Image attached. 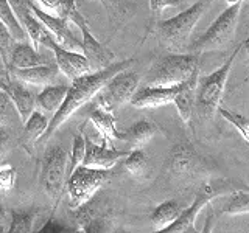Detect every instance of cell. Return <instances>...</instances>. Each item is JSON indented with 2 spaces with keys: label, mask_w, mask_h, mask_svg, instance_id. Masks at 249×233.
Wrapping results in <instances>:
<instances>
[{
  "label": "cell",
  "mask_w": 249,
  "mask_h": 233,
  "mask_svg": "<svg viewBox=\"0 0 249 233\" xmlns=\"http://www.w3.org/2000/svg\"><path fill=\"white\" fill-rule=\"evenodd\" d=\"M132 64H134V59L129 58L120 62H112V64H109L107 67L100 68L93 73L89 72L86 75L73 78L72 84L67 85V93L64 97V101L61 103L58 111L53 114L44 135L39 138L37 142H47V140H50V137L54 134V131H56L70 115L75 114L83 104L89 103L114 75H117L124 68H129Z\"/></svg>",
  "instance_id": "1"
},
{
  "label": "cell",
  "mask_w": 249,
  "mask_h": 233,
  "mask_svg": "<svg viewBox=\"0 0 249 233\" xmlns=\"http://www.w3.org/2000/svg\"><path fill=\"white\" fill-rule=\"evenodd\" d=\"M248 42H249V39L241 41L220 68H216L215 72L198 80L195 109L198 111V114H201L202 118H210V116L213 115V112L216 111V107L221 104L226 81H228V78H229L232 66H233V62H235L237 56L241 53V50L248 45Z\"/></svg>",
  "instance_id": "2"
},
{
  "label": "cell",
  "mask_w": 249,
  "mask_h": 233,
  "mask_svg": "<svg viewBox=\"0 0 249 233\" xmlns=\"http://www.w3.org/2000/svg\"><path fill=\"white\" fill-rule=\"evenodd\" d=\"M210 5V0H198L182 13L167 20L159 22L158 34L160 44L171 51H181L187 47V42L193 33L199 19L204 16Z\"/></svg>",
  "instance_id": "3"
},
{
  "label": "cell",
  "mask_w": 249,
  "mask_h": 233,
  "mask_svg": "<svg viewBox=\"0 0 249 233\" xmlns=\"http://www.w3.org/2000/svg\"><path fill=\"white\" fill-rule=\"evenodd\" d=\"M241 6H243V3L229 5V8H226L212 22V25L206 30V33L199 36L196 41H193V44L189 47V53L199 56L201 53L226 49L235 36Z\"/></svg>",
  "instance_id": "4"
},
{
  "label": "cell",
  "mask_w": 249,
  "mask_h": 233,
  "mask_svg": "<svg viewBox=\"0 0 249 233\" xmlns=\"http://www.w3.org/2000/svg\"><path fill=\"white\" fill-rule=\"evenodd\" d=\"M198 54L171 53L153 62L145 76V85H176L189 78L198 67Z\"/></svg>",
  "instance_id": "5"
},
{
  "label": "cell",
  "mask_w": 249,
  "mask_h": 233,
  "mask_svg": "<svg viewBox=\"0 0 249 233\" xmlns=\"http://www.w3.org/2000/svg\"><path fill=\"white\" fill-rule=\"evenodd\" d=\"M59 2V13L66 16L67 20H72L81 31V53L88 61L100 68L107 67L114 62V53L109 51L103 44H100L89 30V23L86 17L78 10L75 0H58Z\"/></svg>",
  "instance_id": "6"
},
{
  "label": "cell",
  "mask_w": 249,
  "mask_h": 233,
  "mask_svg": "<svg viewBox=\"0 0 249 233\" xmlns=\"http://www.w3.org/2000/svg\"><path fill=\"white\" fill-rule=\"evenodd\" d=\"M112 171L93 166H76L66 179L64 188L67 190L70 208H76L86 202L103 186V183L111 177Z\"/></svg>",
  "instance_id": "7"
},
{
  "label": "cell",
  "mask_w": 249,
  "mask_h": 233,
  "mask_svg": "<svg viewBox=\"0 0 249 233\" xmlns=\"http://www.w3.org/2000/svg\"><path fill=\"white\" fill-rule=\"evenodd\" d=\"M67 179V152L62 146L54 145L47 150L42 159L39 185L49 198L54 199V205L62 196Z\"/></svg>",
  "instance_id": "8"
},
{
  "label": "cell",
  "mask_w": 249,
  "mask_h": 233,
  "mask_svg": "<svg viewBox=\"0 0 249 233\" xmlns=\"http://www.w3.org/2000/svg\"><path fill=\"white\" fill-rule=\"evenodd\" d=\"M140 83V76L136 72L124 68L114 75L97 93V104L105 111L115 112V109L129 103L132 93Z\"/></svg>",
  "instance_id": "9"
},
{
  "label": "cell",
  "mask_w": 249,
  "mask_h": 233,
  "mask_svg": "<svg viewBox=\"0 0 249 233\" xmlns=\"http://www.w3.org/2000/svg\"><path fill=\"white\" fill-rule=\"evenodd\" d=\"M73 210V217L84 233H103L109 232L112 224V208L109 205V200L103 196L89 198L81 205Z\"/></svg>",
  "instance_id": "10"
},
{
  "label": "cell",
  "mask_w": 249,
  "mask_h": 233,
  "mask_svg": "<svg viewBox=\"0 0 249 233\" xmlns=\"http://www.w3.org/2000/svg\"><path fill=\"white\" fill-rule=\"evenodd\" d=\"M41 44L52 49V51L54 54V61H56V66L59 68L61 75L69 78L70 81L76 76H81V75H86L90 72V62L88 61V58H86L84 54H81L80 51H73V50L66 49V47H62L61 44L54 41V37L52 34L44 37Z\"/></svg>",
  "instance_id": "11"
},
{
  "label": "cell",
  "mask_w": 249,
  "mask_h": 233,
  "mask_svg": "<svg viewBox=\"0 0 249 233\" xmlns=\"http://www.w3.org/2000/svg\"><path fill=\"white\" fill-rule=\"evenodd\" d=\"M30 8L36 17L41 20V23L45 27V30L54 37V41L61 44L62 47H66L69 50L80 51L81 53V41H78L75 34L70 31L67 17L62 14L52 16L47 11L42 10V6H39L36 0H30Z\"/></svg>",
  "instance_id": "12"
},
{
  "label": "cell",
  "mask_w": 249,
  "mask_h": 233,
  "mask_svg": "<svg viewBox=\"0 0 249 233\" xmlns=\"http://www.w3.org/2000/svg\"><path fill=\"white\" fill-rule=\"evenodd\" d=\"M179 84L176 85H143L136 89L129 100V104L137 109L146 107H160L173 103L178 93Z\"/></svg>",
  "instance_id": "13"
},
{
  "label": "cell",
  "mask_w": 249,
  "mask_h": 233,
  "mask_svg": "<svg viewBox=\"0 0 249 233\" xmlns=\"http://www.w3.org/2000/svg\"><path fill=\"white\" fill-rule=\"evenodd\" d=\"M126 154L128 151H120V150H115V148H109V145L105 142L101 145H97L93 140L86 137V151H84V159L81 165L112 169Z\"/></svg>",
  "instance_id": "14"
},
{
  "label": "cell",
  "mask_w": 249,
  "mask_h": 233,
  "mask_svg": "<svg viewBox=\"0 0 249 233\" xmlns=\"http://www.w3.org/2000/svg\"><path fill=\"white\" fill-rule=\"evenodd\" d=\"M5 92L8 93V97H10L16 111H18L20 121L25 123L30 114L35 111V106H36L35 93L28 87H25L22 81L16 80V78L11 76L8 72L5 73Z\"/></svg>",
  "instance_id": "15"
},
{
  "label": "cell",
  "mask_w": 249,
  "mask_h": 233,
  "mask_svg": "<svg viewBox=\"0 0 249 233\" xmlns=\"http://www.w3.org/2000/svg\"><path fill=\"white\" fill-rule=\"evenodd\" d=\"M6 72L11 76H14L16 80H19L22 83L35 84V85H47L53 84L59 80V68L56 64H41V66H33V67H5Z\"/></svg>",
  "instance_id": "16"
},
{
  "label": "cell",
  "mask_w": 249,
  "mask_h": 233,
  "mask_svg": "<svg viewBox=\"0 0 249 233\" xmlns=\"http://www.w3.org/2000/svg\"><path fill=\"white\" fill-rule=\"evenodd\" d=\"M209 198L204 193L198 191L196 196H195V200L192 202L190 207L182 208L179 216L171 222L170 225H167L165 229H162V233H195L198 232V229L195 227V221L199 215V212L209 204Z\"/></svg>",
  "instance_id": "17"
},
{
  "label": "cell",
  "mask_w": 249,
  "mask_h": 233,
  "mask_svg": "<svg viewBox=\"0 0 249 233\" xmlns=\"http://www.w3.org/2000/svg\"><path fill=\"white\" fill-rule=\"evenodd\" d=\"M199 155L189 143H176L168 152L167 165L173 174H190L199 165Z\"/></svg>",
  "instance_id": "18"
},
{
  "label": "cell",
  "mask_w": 249,
  "mask_h": 233,
  "mask_svg": "<svg viewBox=\"0 0 249 233\" xmlns=\"http://www.w3.org/2000/svg\"><path fill=\"white\" fill-rule=\"evenodd\" d=\"M199 80V66L193 70V73L187 78L185 81L179 84L178 93L173 100V103L178 107V112L181 115L182 121L189 123L193 111H195V98H196V85Z\"/></svg>",
  "instance_id": "19"
},
{
  "label": "cell",
  "mask_w": 249,
  "mask_h": 233,
  "mask_svg": "<svg viewBox=\"0 0 249 233\" xmlns=\"http://www.w3.org/2000/svg\"><path fill=\"white\" fill-rule=\"evenodd\" d=\"M89 120L93 124L103 142L111 145L115 140H124V132H120L117 129V123H115V115L111 111H105L101 107H95L89 115Z\"/></svg>",
  "instance_id": "20"
},
{
  "label": "cell",
  "mask_w": 249,
  "mask_h": 233,
  "mask_svg": "<svg viewBox=\"0 0 249 233\" xmlns=\"http://www.w3.org/2000/svg\"><path fill=\"white\" fill-rule=\"evenodd\" d=\"M41 64H49L47 59L39 54L31 42L27 41H14L13 49H11V56H10V64L11 67H33V66H41ZM6 66V67H8Z\"/></svg>",
  "instance_id": "21"
},
{
  "label": "cell",
  "mask_w": 249,
  "mask_h": 233,
  "mask_svg": "<svg viewBox=\"0 0 249 233\" xmlns=\"http://www.w3.org/2000/svg\"><path fill=\"white\" fill-rule=\"evenodd\" d=\"M67 93L66 84H47L44 90L36 97V104L44 111L54 114L59 109L61 103L64 101Z\"/></svg>",
  "instance_id": "22"
},
{
  "label": "cell",
  "mask_w": 249,
  "mask_h": 233,
  "mask_svg": "<svg viewBox=\"0 0 249 233\" xmlns=\"http://www.w3.org/2000/svg\"><path fill=\"white\" fill-rule=\"evenodd\" d=\"M181 204L178 200H165L160 205H158L150 216V221L154 225V229L160 232L162 229H165L167 225H170L176 217L181 213Z\"/></svg>",
  "instance_id": "23"
},
{
  "label": "cell",
  "mask_w": 249,
  "mask_h": 233,
  "mask_svg": "<svg viewBox=\"0 0 249 233\" xmlns=\"http://www.w3.org/2000/svg\"><path fill=\"white\" fill-rule=\"evenodd\" d=\"M37 216L36 208L13 210L10 213V227L8 233H31L35 227V219Z\"/></svg>",
  "instance_id": "24"
},
{
  "label": "cell",
  "mask_w": 249,
  "mask_h": 233,
  "mask_svg": "<svg viewBox=\"0 0 249 233\" xmlns=\"http://www.w3.org/2000/svg\"><path fill=\"white\" fill-rule=\"evenodd\" d=\"M159 132V128L150 120H139L124 132V140L134 145H143Z\"/></svg>",
  "instance_id": "25"
},
{
  "label": "cell",
  "mask_w": 249,
  "mask_h": 233,
  "mask_svg": "<svg viewBox=\"0 0 249 233\" xmlns=\"http://www.w3.org/2000/svg\"><path fill=\"white\" fill-rule=\"evenodd\" d=\"M25 124V131H23V140L27 143H35L39 138L44 135V132L49 126V118L39 111H33L27 118Z\"/></svg>",
  "instance_id": "26"
},
{
  "label": "cell",
  "mask_w": 249,
  "mask_h": 233,
  "mask_svg": "<svg viewBox=\"0 0 249 233\" xmlns=\"http://www.w3.org/2000/svg\"><path fill=\"white\" fill-rule=\"evenodd\" d=\"M0 20L5 23L8 30H10L14 41H27L28 39L25 30L22 28L18 17L14 16V11L10 6V3H8V0H0Z\"/></svg>",
  "instance_id": "27"
},
{
  "label": "cell",
  "mask_w": 249,
  "mask_h": 233,
  "mask_svg": "<svg viewBox=\"0 0 249 233\" xmlns=\"http://www.w3.org/2000/svg\"><path fill=\"white\" fill-rule=\"evenodd\" d=\"M123 159H124L123 166L129 174L136 176V177H140L145 174V171L148 168V157L142 150L137 148V150L128 151V154L124 155Z\"/></svg>",
  "instance_id": "28"
},
{
  "label": "cell",
  "mask_w": 249,
  "mask_h": 233,
  "mask_svg": "<svg viewBox=\"0 0 249 233\" xmlns=\"http://www.w3.org/2000/svg\"><path fill=\"white\" fill-rule=\"evenodd\" d=\"M224 215H248L249 213V193L246 190H232L229 202L223 208Z\"/></svg>",
  "instance_id": "29"
},
{
  "label": "cell",
  "mask_w": 249,
  "mask_h": 233,
  "mask_svg": "<svg viewBox=\"0 0 249 233\" xmlns=\"http://www.w3.org/2000/svg\"><path fill=\"white\" fill-rule=\"evenodd\" d=\"M216 111L220 112V115L223 116L224 120H228L233 128H235L241 137H243V140L248 143L249 142V120L246 118L245 115H240V114H233L231 111H228L226 107H223L221 104L216 107Z\"/></svg>",
  "instance_id": "30"
},
{
  "label": "cell",
  "mask_w": 249,
  "mask_h": 233,
  "mask_svg": "<svg viewBox=\"0 0 249 233\" xmlns=\"http://www.w3.org/2000/svg\"><path fill=\"white\" fill-rule=\"evenodd\" d=\"M98 2L105 6L109 17L111 20L114 19V22H119L131 13V3L128 0H98Z\"/></svg>",
  "instance_id": "31"
},
{
  "label": "cell",
  "mask_w": 249,
  "mask_h": 233,
  "mask_svg": "<svg viewBox=\"0 0 249 233\" xmlns=\"http://www.w3.org/2000/svg\"><path fill=\"white\" fill-rule=\"evenodd\" d=\"M84 151H86V137L83 134H78L73 137L72 143V151H70V159L67 160V176L72 171L80 166L84 159Z\"/></svg>",
  "instance_id": "32"
},
{
  "label": "cell",
  "mask_w": 249,
  "mask_h": 233,
  "mask_svg": "<svg viewBox=\"0 0 249 233\" xmlns=\"http://www.w3.org/2000/svg\"><path fill=\"white\" fill-rule=\"evenodd\" d=\"M199 191L204 193L206 196L212 200L218 196H223V194L232 191V186L228 181H223V179H213V181H207V182L202 183Z\"/></svg>",
  "instance_id": "33"
},
{
  "label": "cell",
  "mask_w": 249,
  "mask_h": 233,
  "mask_svg": "<svg viewBox=\"0 0 249 233\" xmlns=\"http://www.w3.org/2000/svg\"><path fill=\"white\" fill-rule=\"evenodd\" d=\"M13 44H14V37L11 36L10 30L6 28L5 23L0 20V59H2L5 67L10 64Z\"/></svg>",
  "instance_id": "34"
},
{
  "label": "cell",
  "mask_w": 249,
  "mask_h": 233,
  "mask_svg": "<svg viewBox=\"0 0 249 233\" xmlns=\"http://www.w3.org/2000/svg\"><path fill=\"white\" fill-rule=\"evenodd\" d=\"M16 177H18V171L13 165H10V163L0 165V191H10L14 186Z\"/></svg>",
  "instance_id": "35"
},
{
  "label": "cell",
  "mask_w": 249,
  "mask_h": 233,
  "mask_svg": "<svg viewBox=\"0 0 249 233\" xmlns=\"http://www.w3.org/2000/svg\"><path fill=\"white\" fill-rule=\"evenodd\" d=\"M11 100L8 97L5 90H0V123L8 124L10 121V114H11Z\"/></svg>",
  "instance_id": "36"
},
{
  "label": "cell",
  "mask_w": 249,
  "mask_h": 233,
  "mask_svg": "<svg viewBox=\"0 0 249 233\" xmlns=\"http://www.w3.org/2000/svg\"><path fill=\"white\" fill-rule=\"evenodd\" d=\"M182 2L184 0H148V5H150L153 13H162L167 8L179 6Z\"/></svg>",
  "instance_id": "37"
},
{
  "label": "cell",
  "mask_w": 249,
  "mask_h": 233,
  "mask_svg": "<svg viewBox=\"0 0 249 233\" xmlns=\"http://www.w3.org/2000/svg\"><path fill=\"white\" fill-rule=\"evenodd\" d=\"M62 232H67L66 225L61 224L58 219H54L53 216H50V219L42 225L41 230H39V233H62Z\"/></svg>",
  "instance_id": "38"
},
{
  "label": "cell",
  "mask_w": 249,
  "mask_h": 233,
  "mask_svg": "<svg viewBox=\"0 0 249 233\" xmlns=\"http://www.w3.org/2000/svg\"><path fill=\"white\" fill-rule=\"evenodd\" d=\"M11 143V134L10 131L6 129V124L0 123V157L6 152L8 146Z\"/></svg>",
  "instance_id": "39"
},
{
  "label": "cell",
  "mask_w": 249,
  "mask_h": 233,
  "mask_svg": "<svg viewBox=\"0 0 249 233\" xmlns=\"http://www.w3.org/2000/svg\"><path fill=\"white\" fill-rule=\"evenodd\" d=\"M8 227H10V215L6 213L5 207L0 204V233L8 232Z\"/></svg>",
  "instance_id": "40"
},
{
  "label": "cell",
  "mask_w": 249,
  "mask_h": 233,
  "mask_svg": "<svg viewBox=\"0 0 249 233\" xmlns=\"http://www.w3.org/2000/svg\"><path fill=\"white\" fill-rule=\"evenodd\" d=\"M36 2H39L42 6H45L47 10L59 13V2H58V0H36Z\"/></svg>",
  "instance_id": "41"
},
{
  "label": "cell",
  "mask_w": 249,
  "mask_h": 233,
  "mask_svg": "<svg viewBox=\"0 0 249 233\" xmlns=\"http://www.w3.org/2000/svg\"><path fill=\"white\" fill-rule=\"evenodd\" d=\"M0 90H5V73L0 75Z\"/></svg>",
  "instance_id": "42"
},
{
  "label": "cell",
  "mask_w": 249,
  "mask_h": 233,
  "mask_svg": "<svg viewBox=\"0 0 249 233\" xmlns=\"http://www.w3.org/2000/svg\"><path fill=\"white\" fill-rule=\"evenodd\" d=\"M226 2H228L229 5H235V3H245L246 0H226Z\"/></svg>",
  "instance_id": "43"
}]
</instances>
